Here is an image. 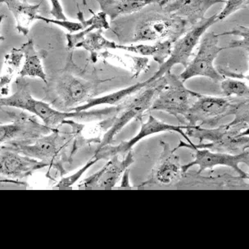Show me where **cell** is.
I'll return each mask as SVG.
<instances>
[{
	"label": "cell",
	"instance_id": "obj_1",
	"mask_svg": "<svg viewBox=\"0 0 249 249\" xmlns=\"http://www.w3.org/2000/svg\"><path fill=\"white\" fill-rule=\"evenodd\" d=\"M107 81H102L97 75L89 74L79 68L71 54L65 68L51 81H48L46 98L54 108L62 112H71L76 107L95 98L101 84Z\"/></svg>",
	"mask_w": 249,
	"mask_h": 249
},
{
	"label": "cell",
	"instance_id": "obj_2",
	"mask_svg": "<svg viewBox=\"0 0 249 249\" xmlns=\"http://www.w3.org/2000/svg\"><path fill=\"white\" fill-rule=\"evenodd\" d=\"M233 116L236 123H249V99L208 96L199 93L184 118L188 125L214 128L225 117Z\"/></svg>",
	"mask_w": 249,
	"mask_h": 249
},
{
	"label": "cell",
	"instance_id": "obj_3",
	"mask_svg": "<svg viewBox=\"0 0 249 249\" xmlns=\"http://www.w3.org/2000/svg\"><path fill=\"white\" fill-rule=\"evenodd\" d=\"M184 133L188 137L195 138L199 141L208 140V143L191 144L179 141L176 150L180 148H207L213 152L238 154L249 148V123L220 124L216 127L206 128L199 125H187Z\"/></svg>",
	"mask_w": 249,
	"mask_h": 249
},
{
	"label": "cell",
	"instance_id": "obj_4",
	"mask_svg": "<svg viewBox=\"0 0 249 249\" xmlns=\"http://www.w3.org/2000/svg\"><path fill=\"white\" fill-rule=\"evenodd\" d=\"M16 91L7 97H0V107H11L30 112L41 120L43 124L55 130L68 119H85V112H62L46 102L35 99L30 84L24 77L16 79Z\"/></svg>",
	"mask_w": 249,
	"mask_h": 249
},
{
	"label": "cell",
	"instance_id": "obj_5",
	"mask_svg": "<svg viewBox=\"0 0 249 249\" xmlns=\"http://www.w3.org/2000/svg\"><path fill=\"white\" fill-rule=\"evenodd\" d=\"M165 86L166 79L162 76L140 89L136 93H133L117 104L114 122L112 126L104 134L97 149L111 144L115 137L130 121L143 117V113L150 110L153 100Z\"/></svg>",
	"mask_w": 249,
	"mask_h": 249
},
{
	"label": "cell",
	"instance_id": "obj_6",
	"mask_svg": "<svg viewBox=\"0 0 249 249\" xmlns=\"http://www.w3.org/2000/svg\"><path fill=\"white\" fill-rule=\"evenodd\" d=\"M71 132L62 135L57 129L33 140H14L3 144L1 148L10 149L31 159L46 163L48 166L62 168L61 159L68 143L72 142Z\"/></svg>",
	"mask_w": 249,
	"mask_h": 249
},
{
	"label": "cell",
	"instance_id": "obj_7",
	"mask_svg": "<svg viewBox=\"0 0 249 249\" xmlns=\"http://www.w3.org/2000/svg\"><path fill=\"white\" fill-rule=\"evenodd\" d=\"M190 29L181 18L162 13H151L141 19L135 26L133 42H161L176 40Z\"/></svg>",
	"mask_w": 249,
	"mask_h": 249
},
{
	"label": "cell",
	"instance_id": "obj_8",
	"mask_svg": "<svg viewBox=\"0 0 249 249\" xmlns=\"http://www.w3.org/2000/svg\"><path fill=\"white\" fill-rule=\"evenodd\" d=\"M163 76L166 86L156 96L149 111L166 112L178 119L184 117L199 93L186 88L179 76L171 71Z\"/></svg>",
	"mask_w": 249,
	"mask_h": 249
},
{
	"label": "cell",
	"instance_id": "obj_9",
	"mask_svg": "<svg viewBox=\"0 0 249 249\" xmlns=\"http://www.w3.org/2000/svg\"><path fill=\"white\" fill-rule=\"evenodd\" d=\"M218 22L217 15L212 16L205 18L196 26L191 27L179 39L176 40L172 45L171 54L168 58L160 66L155 74L147 80L148 84L159 80L166 73L170 72L172 68L177 64L186 67L190 62V57L195 47L197 46L200 39L205 34L208 28Z\"/></svg>",
	"mask_w": 249,
	"mask_h": 249
},
{
	"label": "cell",
	"instance_id": "obj_10",
	"mask_svg": "<svg viewBox=\"0 0 249 249\" xmlns=\"http://www.w3.org/2000/svg\"><path fill=\"white\" fill-rule=\"evenodd\" d=\"M202 37L197 54L179 75L184 83L196 76L209 78L215 83L221 82L225 78L214 67V61L222 50H226V47L219 46L220 36L214 32L205 33Z\"/></svg>",
	"mask_w": 249,
	"mask_h": 249
},
{
	"label": "cell",
	"instance_id": "obj_11",
	"mask_svg": "<svg viewBox=\"0 0 249 249\" xmlns=\"http://www.w3.org/2000/svg\"><path fill=\"white\" fill-rule=\"evenodd\" d=\"M137 120L140 121L141 128H140V132L138 133L135 137L128 141H123L118 145L113 146L108 144V145L98 148L94 155L93 156V158H95L98 161H101V160H108L113 156L124 155L128 152L131 151L133 147L144 138L161 132L171 131V132L179 133V135L183 136L189 142V144L193 143L192 141L189 139L184 131L186 129L187 125H174V124H167L159 121L152 115H149L147 122H143L142 117Z\"/></svg>",
	"mask_w": 249,
	"mask_h": 249
},
{
	"label": "cell",
	"instance_id": "obj_12",
	"mask_svg": "<svg viewBox=\"0 0 249 249\" xmlns=\"http://www.w3.org/2000/svg\"><path fill=\"white\" fill-rule=\"evenodd\" d=\"M194 151H195V160L181 166L182 172L184 174L195 166L199 167L197 175L201 174L208 169H213L215 166H223L233 169L243 179H249V174L242 171L239 167L240 163L246 164L247 166H249V149L238 154L213 152L207 148H195Z\"/></svg>",
	"mask_w": 249,
	"mask_h": 249
},
{
	"label": "cell",
	"instance_id": "obj_13",
	"mask_svg": "<svg viewBox=\"0 0 249 249\" xmlns=\"http://www.w3.org/2000/svg\"><path fill=\"white\" fill-rule=\"evenodd\" d=\"M13 114V122L10 124H0V145L14 140H33L47 135L53 130L44 124H39L36 119L24 112Z\"/></svg>",
	"mask_w": 249,
	"mask_h": 249
},
{
	"label": "cell",
	"instance_id": "obj_14",
	"mask_svg": "<svg viewBox=\"0 0 249 249\" xmlns=\"http://www.w3.org/2000/svg\"><path fill=\"white\" fill-rule=\"evenodd\" d=\"M162 152L155 166L152 170L151 177L142 185H171L181 179V166L179 157L176 155V149H171L169 143L161 142Z\"/></svg>",
	"mask_w": 249,
	"mask_h": 249
},
{
	"label": "cell",
	"instance_id": "obj_15",
	"mask_svg": "<svg viewBox=\"0 0 249 249\" xmlns=\"http://www.w3.org/2000/svg\"><path fill=\"white\" fill-rule=\"evenodd\" d=\"M134 156L131 151L125 154V158L120 159L119 156H113L108 159L103 168L82 181L80 187L84 188H113L117 185L122 175L133 162Z\"/></svg>",
	"mask_w": 249,
	"mask_h": 249
},
{
	"label": "cell",
	"instance_id": "obj_16",
	"mask_svg": "<svg viewBox=\"0 0 249 249\" xmlns=\"http://www.w3.org/2000/svg\"><path fill=\"white\" fill-rule=\"evenodd\" d=\"M48 166L46 163L15 151L0 148V176L21 179Z\"/></svg>",
	"mask_w": 249,
	"mask_h": 249
},
{
	"label": "cell",
	"instance_id": "obj_17",
	"mask_svg": "<svg viewBox=\"0 0 249 249\" xmlns=\"http://www.w3.org/2000/svg\"><path fill=\"white\" fill-rule=\"evenodd\" d=\"M114 115L106 119L101 120L95 124H79L72 119L64 121L63 124H68L71 127V132L73 137V146L71 159L79 149L85 146L89 145L91 143L99 144L104 134L112 126L114 122Z\"/></svg>",
	"mask_w": 249,
	"mask_h": 249
},
{
	"label": "cell",
	"instance_id": "obj_18",
	"mask_svg": "<svg viewBox=\"0 0 249 249\" xmlns=\"http://www.w3.org/2000/svg\"><path fill=\"white\" fill-rule=\"evenodd\" d=\"M222 3H226V0H171L161 8L166 13L184 19L192 27L206 18L208 9Z\"/></svg>",
	"mask_w": 249,
	"mask_h": 249
},
{
	"label": "cell",
	"instance_id": "obj_19",
	"mask_svg": "<svg viewBox=\"0 0 249 249\" xmlns=\"http://www.w3.org/2000/svg\"><path fill=\"white\" fill-rule=\"evenodd\" d=\"M4 3L7 4L15 18L17 31L19 34L26 36L31 24L36 20V17L39 15L42 2L37 4H30L21 0H5Z\"/></svg>",
	"mask_w": 249,
	"mask_h": 249
},
{
	"label": "cell",
	"instance_id": "obj_20",
	"mask_svg": "<svg viewBox=\"0 0 249 249\" xmlns=\"http://www.w3.org/2000/svg\"><path fill=\"white\" fill-rule=\"evenodd\" d=\"M101 12L114 21L120 16L138 13L147 6L159 4L160 0H97Z\"/></svg>",
	"mask_w": 249,
	"mask_h": 249
},
{
	"label": "cell",
	"instance_id": "obj_21",
	"mask_svg": "<svg viewBox=\"0 0 249 249\" xmlns=\"http://www.w3.org/2000/svg\"><path fill=\"white\" fill-rule=\"evenodd\" d=\"M173 42L166 41L156 42L153 44H136V45H124V44H115L114 50H124L127 52L134 53L142 56L152 57L155 62L161 66L171 54Z\"/></svg>",
	"mask_w": 249,
	"mask_h": 249
},
{
	"label": "cell",
	"instance_id": "obj_22",
	"mask_svg": "<svg viewBox=\"0 0 249 249\" xmlns=\"http://www.w3.org/2000/svg\"><path fill=\"white\" fill-rule=\"evenodd\" d=\"M23 51V65L19 71L20 77H36L48 83L46 73L42 65L40 53L35 49L34 41L29 39L28 41L21 45Z\"/></svg>",
	"mask_w": 249,
	"mask_h": 249
},
{
	"label": "cell",
	"instance_id": "obj_23",
	"mask_svg": "<svg viewBox=\"0 0 249 249\" xmlns=\"http://www.w3.org/2000/svg\"><path fill=\"white\" fill-rule=\"evenodd\" d=\"M148 85L147 81H143L140 83L135 84L133 86H129L126 88L122 89L120 90L116 91L113 93H108L104 96L93 98L89 100L86 104H82L81 106H78L73 109L71 112H83L92 108L93 107L99 106V105H111V106H117V104L121 103L122 100L126 99L133 93H136L140 89Z\"/></svg>",
	"mask_w": 249,
	"mask_h": 249
},
{
	"label": "cell",
	"instance_id": "obj_24",
	"mask_svg": "<svg viewBox=\"0 0 249 249\" xmlns=\"http://www.w3.org/2000/svg\"><path fill=\"white\" fill-rule=\"evenodd\" d=\"M23 51L21 48H13L4 57L3 75L0 76V95L8 93L9 84L16 73H19V68L23 59Z\"/></svg>",
	"mask_w": 249,
	"mask_h": 249
},
{
	"label": "cell",
	"instance_id": "obj_25",
	"mask_svg": "<svg viewBox=\"0 0 249 249\" xmlns=\"http://www.w3.org/2000/svg\"><path fill=\"white\" fill-rule=\"evenodd\" d=\"M104 30H96L86 35L75 48H82L90 53L92 62H96L99 52L113 49L116 42L109 40L103 36Z\"/></svg>",
	"mask_w": 249,
	"mask_h": 249
},
{
	"label": "cell",
	"instance_id": "obj_26",
	"mask_svg": "<svg viewBox=\"0 0 249 249\" xmlns=\"http://www.w3.org/2000/svg\"><path fill=\"white\" fill-rule=\"evenodd\" d=\"M102 57L104 59L117 60L124 66L132 67V71H134L135 76L140 75L142 71H145V68H148V63L149 59L148 57H133L130 55H117L113 54L108 52V50L101 53Z\"/></svg>",
	"mask_w": 249,
	"mask_h": 249
},
{
	"label": "cell",
	"instance_id": "obj_27",
	"mask_svg": "<svg viewBox=\"0 0 249 249\" xmlns=\"http://www.w3.org/2000/svg\"><path fill=\"white\" fill-rule=\"evenodd\" d=\"M221 89L225 97L249 99V86L244 81L224 78L221 81Z\"/></svg>",
	"mask_w": 249,
	"mask_h": 249
},
{
	"label": "cell",
	"instance_id": "obj_28",
	"mask_svg": "<svg viewBox=\"0 0 249 249\" xmlns=\"http://www.w3.org/2000/svg\"><path fill=\"white\" fill-rule=\"evenodd\" d=\"M249 0H226V6L217 14V21H224L229 16L240 9H245L249 7Z\"/></svg>",
	"mask_w": 249,
	"mask_h": 249
},
{
	"label": "cell",
	"instance_id": "obj_29",
	"mask_svg": "<svg viewBox=\"0 0 249 249\" xmlns=\"http://www.w3.org/2000/svg\"><path fill=\"white\" fill-rule=\"evenodd\" d=\"M36 20L44 21L48 24H54L57 26H61L62 28L65 29L69 33H76L79 31H82L85 29L83 24L81 21L75 22V21H68V20H57V19H50L44 18L42 16L38 15L36 17Z\"/></svg>",
	"mask_w": 249,
	"mask_h": 249
},
{
	"label": "cell",
	"instance_id": "obj_30",
	"mask_svg": "<svg viewBox=\"0 0 249 249\" xmlns=\"http://www.w3.org/2000/svg\"><path fill=\"white\" fill-rule=\"evenodd\" d=\"M98 160L95 158H92L82 168L80 169L77 172H75V174L71 176V177H67V178H63L61 181L57 184V187L59 188H68L74 184V183L77 181L78 179L82 176V175L86 172L89 168H90L91 166L96 163Z\"/></svg>",
	"mask_w": 249,
	"mask_h": 249
},
{
	"label": "cell",
	"instance_id": "obj_31",
	"mask_svg": "<svg viewBox=\"0 0 249 249\" xmlns=\"http://www.w3.org/2000/svg\"><path fill=\"white\" fill-rule=\"evenodd\" d=\"M51 3V15L57 20H68L66 18L65 14L63 13L62 5L59 0H50Z\"/></svg>",
	"mask_w": 249,
	"mask_h": 249
},
{
	"label": "cell",
	"instance_id": "obj_32",
	"mask_svg": "<svg viewBox=\"0 0 249 249\" xmlns=\"http://www.w3.org/2000/svg\"><path fill=\"white\" fill-rule=\"evenodd\" d=\"M123 174H124V176H123V179H122V186H130V184H129V174H130V171H129V169L125 170Z\"/></svg>",
	"mask_w": 249,
	"mask_h": 249
},
{
	"label": "cell",
	"instance_id": "obj_33",
	"mask_svg": "<svg viewBox=\"0 0 249 249\" xmlns=\"http://www.w3.org/2000/svg\"><path fill=\"white\" fill-rule=\"evenodd\" d=\"M6 16L4 14H2V15H0V28H1V25L3 23V20L5 18ZM5 39V38L1 35V31H0V42L3 41Z\"/></svg>",
	"mask_w": 249,
	"mask_h": 249
},
{
	"label": "cell",
	"instance_id": "obj_34",
	"mask_svg": "<svg viewBox=\"0 0 249 249\" xmlns=\"http://www.w3.org/2000/svg\"><path fill=\"white\" fill-rule=\"evenodd\" d=\"M171 0H160V3L159 5L160 7H163L164 5H166V3H168Z\"/></svg>",
	"mask_w": 249,
	"mask_h": 249
},
{
	"label": "cell",
	"instance_id": "obj_35",
	"mask_svg": "<svg viewBox=\"0 0 249 249\" xmlns=\"http://www.w3.org/2000/svg\"><path fill=\"white\" fill-rule=\"evenodd\" d=\"M81 1H82L84 5L87 6V1H86V0H81Z\"/></svg>",
	"mask_w": 249,
	"mask_h": 249
},
{
	"label": "cell",
	"instance_id": "obj_36",
	"mask_svg": "<svg viewBox=\"0 0 249 249\" xmlns=\"http://www.w3.org/2000/svg\"><path fill=\"white\" fill-rule=\"evenodd\" d=\"M3 3H5V0H0V4H2Z\"/></svg>",
	"mask_w": 249,
	"mask_h": 249
},
{
	"label": "cell",
	"instance_id": "obj_37",
	"mask_svg": "<svg viewBox=\"0 0 249 249\" xmlns=\"http://www.w3.org/2000/svg\"><path fill=\"white\" fill-rule=\"evenodd\" d=\"M21 1H24V2H26V1H27V0H21Z\"/></svg>",
	"mask_w": 249,
	"mask_h": 249
},
{
	"label": "cell",
	"instance_id": "obj_38",
	"mask_svg": "<svg viewBox=\"0 0 249 249\" xmlns=\"http://www.w3.org/2000/svg\"><path fill=\"white\" fill-rule=\"evenodd\" d=\"M0 124H1V122H0Z\"/></svg>",
	"mask_w": 249,
	"mask_h": 249
}]
</instances>
